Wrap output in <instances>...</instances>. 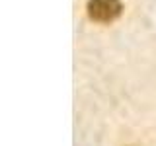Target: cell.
Here are the masks:
<instances>
[{
  "mask_svg": "<svg viewBox=\"0 0 156 146\" xmlns=\"http://www.w3.org/2000/svg\"><path fill=\"white\" fill-rule=\"evenodd\" d=\"M88 14L96 22H113L121 14L119 0H88Z\"/></svg>",
  "mask_w": 156,
  "mask_h": 146,
  "instance_id": "obj_1",
  "label": "cell"
}]
</instances>
